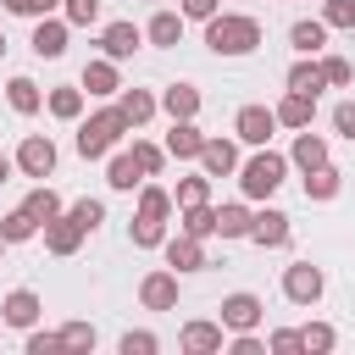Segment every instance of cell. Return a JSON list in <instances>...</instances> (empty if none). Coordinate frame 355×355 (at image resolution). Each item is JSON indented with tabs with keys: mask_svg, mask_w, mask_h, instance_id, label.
I'll return each mask as SVG.
<instances>
[{
	"mask_svg": "<svg viewBox=\"0 0 355 355\" xmlns=\"http://www.w3.org/2000/svg\"><path fill=\"white\" fill-rule=\"evenodd\" d=\"M172 211H178V205H172V194H166L161 183H139V211H133V222H128L133 250L166 244V216H172Z\"/></svg>",
	"mask_w": 355,
	"mask_h": 355,
	"instance_id": "1",
	"label": "cell"
},
{
	"mask_svg": "<svg viewBox=\"0 0 355 355\" xmlns=\"http://www.w3.org/2000/svg\"><path fill=\"white\" fill-rule=\"evenodd\" d=\"M261 44V22L244 17V11H216L205 22V50L211 55H250Z\"/></svg>",
	"mask_w": 355,
	"mask_h": 355,
	"instance_id": "2",
	"label": "cell"
},
{
	"mask_svg": "<svg viewBox=\"0 0 355 355\" xmlns=\"http://www.w3.org/2000/svg\"><path fill=\"white\" fill-rule=\"evenodd\" d=\"M122 133H128V116L116 105H105V111H94V116L78 122V155L83 161H100V155H111L122 144Z\"/></svg>",
	"mask_w": 355,
	"mask_h": 355,
	"instance_id": "3",
	"label": "cell"
},
{
	"mask_svg": "<svg viewBox=\"0 0 355 355\" xmlns=\"http://www.w3.org/2000/svg\"><path fill=\"white\" fill-rule=\"evenodd\" d=\"M283 178H288V155H277V150H266V144L239 166V189H244V200H272V194L283 189Z\"/></svg>",
	"mask_w": 355,
	"mask_h": 355,
	"instance_id": "4",
	"label": "cell"
},
{
	"mask_svg": "<svg viewBox=\"0 0 355 355\" xmlns=\"http://www.w3.org/2000/svg\"><path fill=\"white\" fill-rule=\"evenodd\" d=\"M233 133H239V144L261 150V144H272V133H277V111H272V105H239Z\"/></svg>",
	"mask_w": 355,
	"mask_h": 355,
	"instance_id": "5",
	"label": "cell"
},
{
	"mask_svg": "<svg viewBox=\"0 0 355 355\" xmlns=\"http://www.w3.org/2000/svg\"><path fill=\"white\" fill-rule=\"evenodd\" d=\"M17 172L44 183V178L55 172V139H50V133H28V139L17 144Z\"/></svg>",
	"mask_w": 355,
	"mask_h": 355,
	"instance_id": "6",
	"label": "cell"
},
{
	"mask_svg": "<svg viewBox=\"0 0 355 355\" xmlns=\"http://www.w3.org/2000/svg\"><path fill=\"white\" fill-rule=\"evenodd\" d=\"M322 288H327V277H322V266H311V261H294V266L283 272V294H288L294 305H316Z\"/></svg>",
	"mask_w": 355,
	"mask_h": 355,
	"instance_id": "7",
	"label": "cell"
},
{
	"mask_svg": "<svg viewBox=\"0 0 355 355\" xmlns=\"http://www.w3.org/2000/svg\"><path fill=\"white\" fill-rule=\"evenodd\" d=\"M161 250H166V266H172V272H205V266H211L205 239H194V233H183V227H178V239H166Z\"/></svg>",
	"mask_w": 355,
	"mask_h": 355,
	"instance_id": "8",
	"label": "cell"
},
{
	"mask_svg": "<svg viewBox=\"0 0 355 355\" xmlns=\"http://www.w3.org/2000/svg\"><path fill=\"white\" fill-rule=\"evenodd\" d=\"M139 305H144V311H178V272H172V266L144 272V283H139Z\"/></svg>",
	"mask_w": 355,
	"mask_h": 355,
	"instance_id": "9",
	"label": "cell"
},
{
	"mask_svg": "<svg viewBox=\"0 0 355 355\" xmlns=\"http://www.w3.org/2000/svg\"><path fill=\"white\" fill-rule=\"evenodd\" d=\"M39 316H44V300H39L33 288H11V294L0 300V322H6V327H22V333H28V327H39Z\"/></svg>",
	"mask_w": 355,
	"mask_h": 355,
	"instance_id": "10",
	"label": "cell"
},
{
	"mask_svg": "<svg viewBox=\"0 0 355 355\" xmlns=\"http://www.w3.org/2000/svg\"><path fill=\"white\" fill-rule=\"evenodd\" d=\"M227 327L222 322H205V316H194V322H183V333H178V349H189V355H222V338Z\"/></svg>",
	"mask_w": 355,
	"mask_h": 355,
	"instance_id": "11",
	"label": "cell"
},
{
	"mask_svg": "<svg viewBox=\"0 0 355 355\" xmlns=\"http://www.w3.org/2000/svg\"><path fill=\"white\" fill-rule=\"evenodd\" d=\"M67 28H72V22H67L61 11H55V17H39V22H33V39H28V44H33V55H39V61L67 55Z\"/></svg>",
	"mask_w": 355,
	"mask_h": 355,
	"instance_id": "12",
	"label": "cell"
},
{
	"mask_svg": "<svg viewBox=\"0 0 355 355\" xmlns=\"http://www.w3.org/2000/svg\"><path fill=\"white\" fill-rule=\"evenodd\" d=\"M261 316H266V305H261L255 294H227V300H222V327H227V333H255Z\"/></svg>",
	"mask_w": 355,
	"mask_h": 355,
	"instance_id": "13",
	"label": "cell"
},
{
	"mask_svg": "<svg viewBox=\"0 0 355 355\" xmlns=\"http://www.w3.org/2000/svg\"><path fill=\"white\" fill-rule=\"evenodd\" d=\"M288 211H277V205H266V211H255V222H250V239L261 244V250H283L288 244Z\"/></svg>",
	"mask_w": 355,
	"mask_h": 355,
	"instance_id": "14",
	"label": "cell"
},
{
	"mask_svg": "<svg viewBox=\"0 0 355 355\" xmlns=\"http://www.w3.org/2000/svg\"><path fill=\"white\" fill-rule=\"evenodd\" d=\"M83 239H89V233H83V222H78L72 211H61L55 222H44V250H50V255H78Z\"/></svg>",
	"mask_w": 355,
	"mask_h": 355,
	"instance_id": "15",
	"label": "cell"
},
{
	"mask_svg": "<svg viewBox=\"0 0 355 355\" xmlns=\"http://www.w3.org/2000/svg\"><path fill=\"white\" fill-rule=\"evenodd\" d=\"M139 44H144V28H133V22H105L100 28V55H111V61H128Z\"/></svg>",
	"mask_w": 355,
	"mask_h": 355,
	"instance_id": "16",
	"label": "cell"
},
{
	"mask_svg": "<svg viewBox=\"0 0 355 355\" xmlns=\"http://www.w3.org/2000/svg\"><path fill=\"white\" fill-rule=\"evenodd\" d=\"M83 94H100V100H111V94H122V72H116V61L111 55H94L89 67H83Z\"/></svg>",
	"mask_w": 355,
	"mask_h": 355,
	"instance_id": "17",
	"label": "cell"
},
{
	"mask_svg": "<svg viewBox=\"0 0 355 355\" xmlns=\"http://www.w3.org/2000/svg\"><path fill=\"white\" fill-rule=\"evenodd\" d=\"M144 178H150V172L139 166V155H133V150H116V155L105 161V183H111L116 194H133V189H139Z\"/></svg>",
	"mask_w": 355,
	"mask_h": 355,
	"instance_id": "18",
	"label": "cell"
},
{
	"mask_svg": "<svg viewBox=\"0 0 355 355\" xmlns=\"http://www.w3.org/2000/svg\"><path fill=\"white\" fill-rule=\"evenodd\" d=\"M272 111H277V128H294V133H300V128H311V116H316V94L288 89V94H283Z\"/></svg>",
	"mask_w": 355,
	"mask_h": 355,
	"instance_id": "19",
	"label": "cell"
},
{
	"mask_svg": "<svg viewBox=\"0 0 355 355\" xmlns=\"http://www.w3.org/2000/svg\"><path fill=\"white\" fill-rule=\"evenodd\" d=\"M200 150H205V133L194 128V116L172 122V133H166V155H172V161H200Z\"/></svg>",
	"mask_w": 355,
	"mask_h": 355,
	"instance_id": "20",
	"label": "cell"
},
{
	"mask_svg": "<svg viewBox=\"0 0 355 355\" xmlns=\"http://www.w3.org/2000/svg\"><path fill=\"white\" fill-rule=\"evenodd\" d=\"M327 33H333V28H327L322 17H300V22L288 28V44H294L300 55H322V50H327Z\"/></svg>",
	"mask_w": 355,
	"mask_h": 355,
	"instance_id": "21",
	"label": "cell"
},
{
	"mask_svg": "<svg viewBox=\"0 0 355 355\" xmlns=\"http://www.w3.org/2000/svg\"><path fill=\"white\" fill-rule=\"evenodd\" d=\"M322 161H327V139H322V133H311V128H300V133H294V150H288V166L316 172Z\"/></svg>",
	"mask_w": 355,
	"mask_h": 355,
	"instance_id": "22",
	"label": "cell"
},
{
	"mask_svg": "<svg viewBox=\"0 0 355 355\" xmlns=\"http://www.w3.org/2000/svg\"><path fill=\"white\" fill-rule=\"evenodd\" d=\"M200 166H205L211 178H227V172H239V144H233V139H211V133H205Z\"/></svg>",
	"mask_w": 355,
	"mask_h": 355,
	"instance_id": "23",
	"label": "cell"
},
{
	"mask_svg": "<svg viewBox=\"0 0 355 355\" xmlns=\"http://www.w3.org/2000/svg\"><path fill=\"white\" fill-rule=\"evenodd\" d=\"M288 89H300V94H322L327 89V72H322V55H300L294 67H288V78H283Z\"/></svg>",
	"mask_w": 355,
	"mask_h": 355,
	"instance_id": "24",
	"label": "cell"
},
{
	"mask_svg": "<svg viewBox=\"0 0 355 355\" xmlns=\"http://www.w3.org/2000/svg\"><path fill=\"white\" fill-rule=\"evenodd\" d=\"M161 111H166L172 122L200 116V89H194V83H166V89H161Z\"/></svg>",
	"mask_w": 355,
	"mask_h": 355,
	"instance_id": "25",
	"label": "cell"
},
{
	"mask_svg": "<svg viewBox=\"0 0 355 355\" xmlns=\"http://www.w3.org/2000/svg\"><path fill=\"white\" fill-rule=\"evenodd\" d=\"M116 111L128 116V128H144V122L161 111V100H155L150 89H122V94H116Z\"/></svg>",
	"mask_w": 355,
	"mask_h": 355,
	"instance_id": "26",
	"label": "cell"
},
{
	"mask_svg": "<svg viewBox=\"0 0 355 355\" xmlns=\"http://www.w3.org/2000/svg\"><path fill=\"white\" fill-rule=\"evenodd\" d=\"M144 39H150L155 50H172V44L183 39V11H155V17L144 22Z\"/></svg>",
	"mask_w": 355,
	"mask_h": 355,
	"instance_id": "27",
	"label": "cell"
},
{
	"mask_svg": "<svg viewBox=\"0 0 355 355\" xmlns=\"http://www.w3.org/2000/svg\"><path fill=\"white\" fill-rule=\"evenodd\" d=\"M44 105H50L55 122H78V116H83V83H61V89H50Z\"/></svg>",
	"mask_w": 355,
	"mask_h": 355,
	"instance_id": "28",
	"label": "cell"
},
{
	"mask_svg": "<svg viewBox=\"0 0 355 355\" xmlns=\"http://www.w3.org/2000/svg\"><path fill=\"white\" fill-rule=\"evenodd\" d=\"M6 100H11L17 116H33V111L44 105V89H39L33 78H11V83H6Z\"/></svg>",
	"mask_w": 355,
	"mask_h": 355,
	"instance_id": "29",
	"label": "cell"
},
{
	"mask_svg": "<svg viewBox=\"0 0 355 355\" xmlns=\"http://www.w3.org/2000/svg\"><path fill=\"white\" fill-rule=\"evenodd\" d=\"M338 189H344V172L333 161H322L316 172H305V200H333Z\"/></svg>",
	"mask_w": 355,
	"mask_h": 355,
	"instance_id": "30",
	"label": "cell"
},
{
	"mask_svg": "<svg viewBox=\"0 0 355 355\" xmlns=\"http://www.w3.org/2000/svg\"><path fill=\"white\" fill-rule=\"evenodd\" d=\"M22 205H28V216H33L39 227H44V222H55V216L67 211V205H61V194H55L50 183H39V189H28V200H22Z\"/></svg>",
	"mask_w": 355,
	"mask_h": 355,
	"instance_id": "31",
	"label": "cell"
},
{
	"mask_svg": "<svg viewBox=\"0 0 355 355\" xmlns=\"http://www.w3.org/2000/svg\"><path fill=\"white\" fill-rule=\"evenodd\" d=\"M250 222H255L250 205H216V233L222 239H250Z\"/></svg>",
	"mask_w": 355,
	"mask_h": 355,
	"instance_id": "32",
	"label": "cell"
},
{
	"mask_svg": "<svg viewBox=\"0 0 355 355\" xmlns=\"http://www.w3.org/2000/svg\"><path fill=\"white\" fill-rule=\"evenodd\" d=\"M33 233H44V227L28 216V205H17V211H6V216H0V239H6V244H28Z\"/></svg>",
	"mask_w": 355,
	"mask_h": 355,
	"instance_id": "33",
	"label": "cell"
},
{
	"mask_svg": "<svg viewBox=\"0 0 355 355\" xmlns=\"http://www.w3.org/2000/svg\"><path fill=\"white\" fill-rule=\"evenodd\" d=\"M172 205H178V211H183V205H211V172H200V178H178Z\"/></svg>",
	"mask_w": 355,
	"mask_h": 355,
	"instance_id": "34",
	"label": "cell"
},
{
	"mask_svg": "<svg viewBox=\"0 0 355 355\" xmlns=\"http://www.w3.org/2000/svg\"><path fill=\"white\" fill-rule=\"evenodd\" d=\"M178 227L194 233V239H211L216 233V205H183L178 211Z\"/></svg>",
	"mask_w": 355,
	"mask_h": 355,
	"instance_id": "35",
	"label": "cell"
},
{
	"mask_svg": "<svg viewBox=\"0 0 355 355\" xmlns=\"http://www.w3.org/2000/svg\"><path fill=\"white\" fill-rule=\"evenodd\" d=\"M300 338H305V349H311V355H327V349L338 344V333H333L327 322H305V327H300Z\"/></svg>",
	"mask_w": 355,
	"mask_h": 355,
	"instance_id": "36",
	"label": "cell"
},
{
	"mask_svg": "<svg viewBox=\"0 0 355 355\" xmlns=\"http://www.w3.org/2000/svg\"><path fill=\"white\" fill-rule=\"evenodd\" d=\"M322 22H327V28L355 33V0H322Z\"/></svg>",
	"mask_w": 355,
	"mask_h": 355,
	"instance_id": "37",
	"label": "cell"
},
{
	"mask_svg": "<svg viewBox=\"0 0 355 355\" xmlns=\"http://www.w3.org/2000/svg\"><path fill=\"white\" fill-rule=\"evenodd\" d=\"M61 17L72 28H89V22H100V0H61Z\"/></svg>",
	"mask_w": 355,
	"mask_h": 355,
	"instance_id": "38",
	"label": "cell"
},
{
	"mask_svg": "<svg viewBox=\"0 0 355 355\" xmlns=\"http://www.w3.org/2000/svg\"><path fill=\"white\" fill-rule=\"evenodd\" d=\"M6 11H11V17L39 22V17H55V11H61V0H6Z\"/></svg>",
	"mask_w": 355,
	"mask_h": 355,
	"instance_id": "39",
	"label": "cell"
},
{
	"mask_svg": "<svg viewBox=\"0 0 355 355\" xmlns=\"http://www.w3.org/2000/svg\"><path fill=\"white\" fill-rule=\"evenodd\" d=\"M322 72H327V89H349L355 83V67L344 55H322Z\"/></svg>",
	"mask_w": 355,
	"mask_h": 355,
	"instance_id": "40",
	"label": "cell"
},
{
	"mask_svg": "<svg viewBox=\"0 0 355 355\" xmlns=\"http://www.w3.org/2000/svg\"><path fill=\"white\" fill-rule=\"evenodd\" d=\"M133 155H139V166H144L150 178H161V166H166V150H161V144H150V139H133Z\"/></svg>",
	"mask_w": 355,
	"mask_h": 355,
	"instance_id": "41",
	"label": "cell"
},
{
	"mask_svg": "<svg viewBox=\"0 0 355 355\" xmlns=\"http://www.w3.org/2000/svg\"><path fill=\"white\" fill-rule=\"evenodd\" d=\"M266 349L272 355H300L305 338H300V327H277V333H266Z\"/></svg>",
	"mask_w": 355,
	"mask_h": 355,
	"instance_id": "42",
	"label": "cell"
},
{
	"mask_svg": "<svg viewBox=\"0 0 355 355\" xmlns=\"http://www.w3.org/2000/svg\"><path fill=\"white\" fill-rule=\"evenodd\" d=\"M67 211H72V216H78V222H83V233H94V227H100V222H105V205H100V200H72V205H67Z\"/></svg>",
	"mask_w": 355,
	"mask_h": 355,
	"instance_id": "43",
	"label": "cell"
},
{
	"mask_svg": "<svg viewBox=\"0 0 355 355\" xmlns=\"http://www.w3.org/2000/svg\"><path fill=\"white\" fill-rule=\"evenodd\" d=\"M61 344H67V349H94V327H89V322H67V327H61Z\"/></svg>",
	"mask_w": 355,
	"mask_h": 355,
	"instance_id": "44",
	"label": "cell"
},
{
	"mask_svg": "<svg viewBox=\"0 0 355 355\" xmlns=\"http://www.w3.org/2000/svg\"><path fill=\"white\" fill-rule=\"evenodd\" d=\"M122 355H155L161 349V338L155 333H122V344H116Z\"/></svg>",
	"mask_w": 355,
	"mask_h": 355,
	"instance_id": "45",
	"label": "cell"
},
{
	"mask_svg": "<svg viewBox=\"0 0 355 355\" xmlns=\"http://www.w3.org/2000/svg\"><path fill=\"white\" fill-rule=\"evenodd\" d=\"M178 11H183V22H211L222 11V0H178Z\"/></svg>",
	"mask_w": 355,
	"mask_h": 355,
	"instance_id": "46",
	"label": "cell"
},
{
	"mask_svg": "<svg viewBox=\"0 0 355 355\" xmlns=\"http://www.w3.org/2000/svg\"><path fill=\"white\" fill-rule=\"evenodd\" d=\"M22 349H28V355H50V349H61V333H39V327H28Z\"/></svg>",
	"mask_w": 355,
	"mask_h": 355,
	"instance_id": "47",
	"label": "cell"
},
{
	"mask_svg": "<svg viewBox=\"0 0 355 355\" xmlns=\"http://www.w3.org/2000/svg\"><path fill=\"white\" fill-rule=\"evenodd\" d=\"M333 128L355 144V100H338V105H333Z\"/></svg>",
	"mask_w": 355,
	"mask_h": 355,
	"instance_id": "48",
	"label": "cell"
},
{
	"mask_svg": "<svg viewBox=\"0 0 355 355\" xmlns=\"http://www.w3.org/2000/svg\"><path fill=\"white\" fill-rule=\"evenodd\" d=\"M227 349H233V355H266V338H255V333H233Z\"/></svg>",
	"mask_w": 355,
	"mask_h": 355,
	"instance_id": "49",
	"label": "cell"
},
{
	"mask_svg": "<svg viewBox=\"0 0 355 355\" xmlns=\"http://www.w3.org/2000/svg\"><path fill=\"white\" fill-rule=\"evenodd\" d=\"M11 172H17V155H0V183H11Z\"/></svg>",
	"mask_w": 355,
	"mask_h": 355,
	"instance_id": "50",
	"label": "cell"
},
{
	"mask_svg": "<svg viewBox=\"0 0 355 355\" xmlns=\"http://www.w3.org/2000/svg\"><path fill=\"white\" fill-rule=\"evenodd\" d=\"M0 55H6V33H0Z\"/></svg>",
	"mask_w": 355,
	"mask_h": 355,
	"instance_id": "51",
	"label": "cell"
},
{
	"mask_svg": "<svg viewBox=\"0 0 355 355\" xmlns=\"http://www.w3.org/2000/svg\"><path fill=\"white\" fill-rule=\"evenodd\" d=\"M0 261H6V239H0Z\"/></svg>",
	"mask_w": 355,
	"mask_h": 355,
	"instance_id": "52",
	"label": "cell"
}]
</instances>
